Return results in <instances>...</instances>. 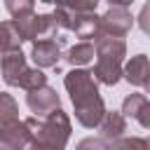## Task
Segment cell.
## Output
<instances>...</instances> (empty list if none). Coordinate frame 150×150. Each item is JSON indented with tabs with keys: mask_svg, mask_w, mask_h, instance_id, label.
Here are the masks:
<instances>
[{
	"mask_svg": "<svg viewBox=\"0 0 150 150\" xmlns=\"http://www.w3.org/2000/svg\"><path fill=\"white\" fill-rule=\"evenodd\" d=\"M63 84H66V91L70 94V101L75 108V120L87 129L98 127L105 115V103L98 94L94 73H89L84 68H73L70 73H66Z\"/></svg>",
	"mask_w": 150,
	"mask_h": 150,
	"instance_id": "1",
	"label": "cell"
},
{
	"mask_svg": "<svg viewBox=\"0 0 150 150\" xmlns=\"http://www.w3.org/2000/svg\"><path fill=\"white\" fill-rule=\"evenodd\" d=\"M96 42V66H94V77L101 84H117L122 77V61L127 56V42L122 38L112 35H101L94 40Z\"/></svg>",
	"mask_w": 150,
	"mask_h": 150,
	"instance_id": "2",
	"label": "cell"
},
{
	"mask_svg": "<svg viewBox=\"0 0 150 150\" xmlns=\"http://www.w3.org/2000/svg\"><path fill=\"white\" fill-rule=\"evenodd\" d=\"M26 122L33 129V136L42 148H47V150H66V143L70 138L73 127H70V117L61 108L52 110L47 117H35V115L26 117Z\"/></svg>",
	"mask_w": 150,
	"mask_h": 150,
	"instance_id": "3",
	"label": "cell"
},
{
	"mask_svg": "<svg viewBox=\"0 0 150 150\" xmlns=\"http://www.w3.org/2000/svg\"><path fill=\"white\" fill-rule=\"evenodd\" d=\"M0 73H2V80H5L9 87H21V89H26V91L47 84V75H45L40 68H28L26 56H23L21 49L9 52V54L2 56V61H0Z\"/></svg>",
	"mask_w": 150,
	"mask_h": 150,
	"instance_id": "4",
	"label": "cell"
},
{
	"mask_svg": "<svg viewBox=\"0 0 150 150\" xmlns=\"http://www.w3.org/2000/svg\"><path fill=\"white\" fill-rule=\"evenodd\" d=\"M134 26V16L127 7H110L101 16V35H112V38H124Z\"/></svg>",
	"mask_w": 150,
	"mask_h": 150,
	"instance_id": "5",
	"label": "cell"
},
{
	"mask_svg": "<svg viewBox=\"0 0 150 150\" xmlns=\"http://www.w3.org/2000/svg\"><path fill=\"white\" fill-rule=\"evenodd\" d=\"M26 103H28V108H30V112H33L35 117H47L52 110L61 108L59 94H56L52 87H47V84H42V87H38V89H30V91L26 94Z\"/></svg>",
	"mask_w": 150,
	"mask_h": 150,
	"instance_id": "6",
	"label": "cell"
},
{
	"mask_svg": "<svg viewBox=\"0 0 150 150\" xmlns=\"http://www.w3.org/2000/svg\"><path fill=\"white\" fill-rule=\"evenodd\" d=\"M66 38H52V40H38L33 42V52L30 59L35 61L38 68H54L61 59V47H63Z\"/></svg>",
	"mask_w": 150,
	"mask_h": 150,
	"instance_id": "7",
	"label": "cell"
},
{
	"mask_svg": "<svg viewBox=\"0 0 150 150\" xmlns=\"http://www.w3.org/2000/svg\"><path fill=\"white\" fill-rule=\"evenodd\" d=\"M70 30L77 38H101V16L94 12H73L70 14Z\"/></svg>",
	"mask_w": 150,
	"mask_h": 150,
	"instance_id": "8",
	"label": "cell"
},
{
	"mask_svg": "<svg viewBox=\"0 0 150 150\" xmlns=\"http://www.w3.org/2000/svg\"><path fill=\"white\" fill-rule=\"evenodd\" d=\"M122 112L131 120H136L141 127L150 129V101L143 94H129L122 101Z\"/></svg>",
	"mask_w": 150,
	"mask_h": 150,
	"instance_id": "9",
	"label": "cell"
},
{
	"mask_svg": "<svg viewBox=\"0 0 150 150\" xmlns=\"http://www.w3.org/2000/svg\"><path fill=\"white\" fill-rule=\"evenodd\" d=\"M122 75H124V80H127L129 84H134V87H143L145 80H148V75H150V59H148L145 54H136V56H131V59L127 61Z\"/></svg>",
	"mask_w": 150,
	"mask_h": 150,
	"instance_id": "10",
	"label": "cell"
},
{
	"mask_svg": "<svg viewBox=\"0 0 150 150\" xmlns=\"http://www.w3.org/2000/svg\"><path fill=\"white\" fill-rule=\"evenodd\" d=\"M98 131H101V138H105L110 143L115 138H122V134L127 131V115L117 112V110H105V115L98 124Z\"/></svg>",
	"mask_w": 150,
	"mask_h": 150,
	"instance_id": "11",
	"label": "cell"
},
{
	"mask_svg": "<svg viewBox=\"0 0 150 150\" xmlns=\"http://www.w3.org/2000/svg\"><path fill=\"white\" fill-rule=\"evenodd\" d=\"M63 33V26L56 16V12H49V14H38V33H35V40H52V38H61Z\"/></svg>",
	"mask_w": 150,
	"mask_h": 150,
	"instance_id": "12",
	"label": "cell"
},
{
	"mask_svg": "<svg viewBox=\"0 0 150 150\" xmlns=\"http://www.w3.org/2000/svg\"><path fill=\"white\" fill-rule=\"evenodd\" d=\"M21 42H23V38L19 35L16 23L14 21H0V56L21 49Z\"/></svg>",
	"mask_w": 150,
	"mask_h": 150,
	"instance_id": "13",
	"label": "cell"
},
{
	"mask_svg": "<svg viewBox=\"0 0 150 150\" xmlns=\"http://www.w3.org/2000/svg\"><path fill=\"white\" fill-rule=\"evenodd\" d=\"M94 56H96V45H91V42H77L75 47L68 49L66 61H68L70 66L77 68V66H87V63H91Z\"/></svg>",
	"mask_w": 150,
	"mask_h": 150,
	"instance_id": "14",
	"label": "cell"
},
{
	"mask_svg": "<svg viewBox=\"0 0 150 150\" xmlns=\"http://www.w3.org/2000/svg\"><path fill=\"white\" fill-rule=\"evenodd\" d=\"M19 120V105L14 101L12 94L7 91H0V131L9 124H14Z\"/></svg>",
	"mask_w": 150,
	"mask_h": 150,
	"instance_id": "15",
	"label": "cell"
},
{
	"mask_svg": "<svg viewBox=\"0 0 150 150\" xmlns=\"http://www.w3.org/2000/svg\"><path fill=\"white\" fill-rule=\"evenodd\" d=\"M14 23H16V30H19V35L23 40H35V33H38V14L35 12L16 16Z\"/></svg>",
	"mask_w": 150,
	"mask_h": 150,
	"instance_id": "16",
	"label": "cell"
},
{
	"mask_svg": "<svg viewBox=\"0 0 150 150\" xmlns=\"http://www.w3.org/2000/svg\"><path fill=\"white\" fill-rule=\"evenodd\" d=\"M110 150H150L145 138L138 136H129V138H115L110 143Z\"/></svg>",
	"mask_w": 150,
	"mask_h": 150,
	"instance_id": "17",
	"label": "cell"
},
{
	"mask_svg": "<svg viewBox=\"0 0 150 150\" xmlns=\"http://www.w3.org/2000/svg\"><path fill=\"white\" fill-rule=\"evenodd\" d=\"M98 0H56V7H63L68 12H94Z\"/></svg>",
	"mask_w": 150,
	"mask_h": 150,
	"instance_id": "18",
	"label": "cell"
},
{
	"mask_svg": "<svg viewBox=\"0 0 150 150\" xmlns=\"http://www.w3.org/2000/svg\"><path fill=\"white\" fill-rule=\"evenodd\" d=\"M5 7L16 19V16H23V14H30L33 7H35V0H5Z\"/></svg>",
	"mask_w": 150,
	"mask_h": 150,
	"instance_id": "19",
	"label": "cell"
},
{
	"mask_svg": "<svg viewBox=\"0 0 150 150\" xmlns=\"http://www.w3.org/2000/svg\"><path fill=\"white\" fill-rule=\"evenodd\" d=\"M75 150H110V145L105 143V138H94V136H89V138H82Z\"/></svg>",
	"mask_w": 150,
	"mask_h": 150,
	"instance_id": "20",
	"label": "cell"
},
{
	"mask_svg": "<svg viewBox=\"0 0 150 150\" xmlns=\"http://www.w3.org/2000/svg\"><path fill=\"white\" fill-rule=\"evenodd\" d=\"M138 26H141V30H143V33H148V35H150V2H148V5H143L141 14H138Z\"/></svg>",
	"mask_w": 150,
	"mask_h": 150,
	"instance_id": "21",
	"label": "cell"
},
{
	"mask_svg": "<svg viewBox=\"0 0 150 150\" xmlns=\"http://www.w3.org/2000/svg\"><path fill=\"white\" fill-rule=\"evenodd\" d=\"M110 2V7H129L134 0H108Z\"/></svg>",
	"mask_w": 150,
	"mask_h": 150,
	"instance_id": "22",
	"label": "cell"
},
{
	"mask_svg": "<svg viewBox=\"0 0 150 150\" xmlns=\"http://www.w3.org/2000/svg\"><path fill=\"white\" fill-rule=\"evenodd\" d=\"M143 89H145V94H150V75H148V80H145V84H143Z\"/></svg>",
	"mask_w": 150,
	"mask_h": 150,
	"instance_id": "23",
	"label": "cell"
},
{
	"mask_svg": "<svg viewBox=\"0 0 150 150\" xmlns=\"http://www.w3.org/2000/svg\"><path fill=\"white\" fill-rule=\"evenodd\" d=\"M0 150H12V148H9V145H7L5 141H0Z\"/></svg>",
	"mask_w": 150,
	"mask_h": 150,
	"instance_id": "24",
	"label": "cell"
},
{
	"mask_svg": "<svg viewBox=\"0 0 150 150\" xmlns=\"http://www.w3.org/2000/svg\"><path fill=\"white\" fill-rule=\"evenodd\" d=\"M42 2H49V5H56V0H42Z\"/></svg>",
	"mask_w": 150,
	"mask_h": 150,
	"instance_id": "25",
	"label": "cell"
},
{
	"mask_svg": "<svg viewBox=\"0 0 150 150\" xmlns=\"http://www.w3.org/2000/svg\"><path fill=\"white\" fill-rule=\"evenodd\" d=\"M148 148H150V141H148Z\"/></svg>",
	"mask_w": 150,
	"mask_h": 150,
	"instance_id": "26",
	"label": "cell"
}]
</instances>
